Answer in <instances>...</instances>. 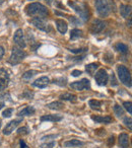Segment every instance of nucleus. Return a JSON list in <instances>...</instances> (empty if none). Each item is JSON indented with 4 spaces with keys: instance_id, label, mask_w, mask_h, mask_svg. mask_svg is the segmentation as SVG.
Returning a JSON list of instances; mask_svg holds the SVG:
<instances>
[{
    "instance_id": "22",
    "label": "nucleus",
    "mask_w": 132,
    "mask_h": 148,
    "mask_svg": "<svg viewBox=\"0 0 132 148\" xmlns=\"http://www.w3.org/2000/svg\"><path fill=\"white\" fill-rule=\"evenodd\" d=\"M98 67H99V64L98 63H91L85 66V71H87L89 75H94L96 70L98 69Z\"/></svg>"
},
{
    "instance_id": "28",
    "label": "nucleus",
    "mask_w": 132,
    "mask_h": 148,
    "mask_svg": "<svg viewBox=\"0 0 132 148\" xmlns=\"http://www.w3.org/2000/svg\"><path fill=\"white\" fill-rule=\"evenodd\" d=\"M34 95H35V93H34L33 91L27 89V90L23 91V95H21V97H23V99H34Z\"/></svg>"
},
{
    "instance_id": "34",
    "label": "nucleus",
    "mask_w": 132,
    "mask_h": 148,
    "mask_svg": "<svg viewBox=\"0 0 132 148\" xmlns=\"http://www.w3.org/2000/svg\"><path fill=\"white\" fill-rule=\"evenodd\" d=\"M123 106H124V108H125V109L128 111V113H129V114H132L131 101H125V103H123Z\"/></svg>"
},
{
    "instance_id": "23",
    "label": "nucleus",
    "mask_w": 132,
    "mask_h": 148,
    "mask_svg": "<svg viewBox=\"0 0 132 148\" xmlns=\"http://www.w3.org/2000/svg\"><path fill=\"white\" fill-rule=\"evenodd\" d=\"M60 99H62V101H76V95H71V93H63V95H60L59 97Z\"/></svg>"
},
{
    "instance_id": "11",
    "label": "nucleus",
    "mask_w": 132,
    "mask_h": 148,
    "mask_svg": "<svg viewBox=\"0 0 132 148\" xmlns=\"http://www.w3.org/2000/svg\"><path fill=\"white\" fill-rule=\"evenodd\" d=\"M9 82V74L6 70L0 69V91L4 90Z\"/></svg>"
},
{
    "instance_id": "26",
    "label": "nucleus",
    "mask_w": 132,
    "mask_h": 148,
    "mask_svg": "<svg viewBox=\"0 0 132 148\" xmlns=\"http://www.w3.org/2000/svg\"><path fill=\"white\" fill-rule=\"evenodd\" d=\"M115 49L117 50L118 52H120V53H123V54H125V53H127V52H128V47L125 45V44H122V43L116 44Z\"/></svg>"
},
{
    "instance_id": "44",
    "label": "nucleus",
    "mask_w": 132,
    "mask_h": 148,
    "mask_svg": "<svg viewBox=\"0 0 132 148\" xmlns=\"http://www.w3.org/2000/svg\"><path fill=\"white\" fill-rule=\"evenodd\" d=\"M45 1H46V2H47L48 3V4H52V2H53V1H54V0H45Z\"/></svg>"
},
{
    "instance_id": "39",
    "label": "nucleus",
    "mask_w": 132,
    "mask_h": 148,
    "mask_svg": "<svg viewBox=\"0 0 132 148\" xmlns=\"http://www.w3.org/2000/svg\"><path fill=\"white\" fill-rule=\"evenodd\" d=\"M4 53H5L4 48H3L2 46H0V60L3 58V56H4Z\"/></svg>"
},
{
    "instance_id": "40",
    "label": "nucleus",
    "mask_w": 132,
    "mask_h": 148,
    "mask_svg": "<svg viewBox=\"0 0 132 148\" xmlns=\"http://www.w3.org/2000/svg\"><path fill=\"white\" fill-rule=\"evenodd\" d=\"M114 142H115V138H114V136H112V137L109 138V141H108V145L112 146L114 144Z\"/></svg>"
},
{
    "instance_id": "21",
    "label": "nucleus",
    "mask_w": 132,
    "mask_h": 148,
    "mask_svg": "<svg viewBox=\"0 0 132 148\" xmlns=\"http://www.w3.org/2000/svg\"><path fill=\"white\" fill-rule=\"evenodd\" d=\"M47 108L50 110H62L64 108V105L61 103V101H53V103H50L47 105Z\"/></svg>"
},
{
    "instance_id": "29",
    "label": "nucleus",
    "mask_w": 132,
    "mask_h": 148,
    "mask_svg": "<svg viewBox=\"0 0 132 148\" xmlns=\"http://www.w3.org/2000/svg\"><path fill=\"white\" fill-rule=\"evenodd\" d=\"M114 112H115V114L117 115V117H122V116L124 115V110H123V108L120 107V106H118V105L114 106Z\"/></svg>"
},
{
    "instance_id": "6",
    "label": "nucleus",
    "mask_w": 132,
    "mask_h": 148,
    "mask_svg": "<svg viewBox=\"0 0 132 148\" xmlns=\"http://www.w3.org/2000/svg\"><path fill=\"white\" fill-rule=\"evenodd\" d=\"M32 25H35L37 29H41L43 32H49L50 31V27L48 25V23L45 21L43 16H37V17H34L33 19L31 21Z\"/></svg>"
},
{
    "instance_id": "18",
    "label": "nucleus",
    "mask_w": 132,
    "mask_h": 148,
    "mask_svg": "<svg viewBox=\"0 0 132 148\" xmlns=\"http://www.w3.org/2000/svg\"><path fill=\"white\" fill-rule=\"evenodd\" d=\"M91 119L96 123H102V124H110L112 122V118L107 116V117H101V116H91Z\"/></svg>"
},
{
    "instance_id": "15",
    "label": "nucleus",
    "mask_w": 132,
    "mask_h": 148,
    "mask_svg": "<svg viewBox=\"0 0 132 148\" xmlns=\"http://www.w3.org/2000/svg\"><path fill=\"white\" fill-rule=\"evenodd\" d=\"M119 146L121 148L129 147V136L125 133L120 134L119 136Z\"/></svg>"
},
{
    "instance_id": "42",
    "label": "nucleus",
    "mask_w": 132,
    "mask_h": 148,
    "mask_svg": "<svg viewBox=\"0 0 132 148\" xmlns=\"http://www.w3.org/2000/svg\"><path fill=\"white\" fill-rule=\"evenodd\" d=\"M19 144H21V148H28V146L25 145L23 140H21V141H19Z\"/></svg>"
},
{
    "instance_id": "8",
    "label": "nucleus",
    "mask_w": 132,
    "mask_h": 148,
    "mask_svg": "<svg viewBox=\"0 0 132 148\" xmlns=\"http://www.w3.org/2000/svg\"><path fill=\"white\" fill-rule=\"evenodd\" d=\"M70 87L74 90L82 91L85 89L91 88V82L87 78H83L80 81H74V82L70 83Z\"/></svg>"
},
{
    "instance_id": "14",
    "label": "nucleus",
    "mask_w": 132,
    "mask_h": 148,
    "mask_svg": "<svg viewBox=\"0 0 132 148\" xmlns=\"http://www.w3.org/2000/svg\"><path fill=\"white\" fill-rule=\"evenodd\" d=\"M63 119V117L60 115H45L41 117V122H59Z\"/></svg>"
},
{
    "instance_id": "38",
    "label": "nucleus",
    "mask_w": 132,
    "mask_h": 148,
    "mask_svg": "<svg viewBox=\"0 0 132 148\" xmlns=\"http://www.w3.org/2000/svg\"><path fill=\"white\" fill-rule=\"evenodd\" d=\"M87 50V48H85V49H72V50H70L72 53H81V52H83V51H85Z\"/></svg>"
},
{
    "instance_id": "7",
    "label": "nucleus",
    "mask_w": 132,
    "mask_h": 148,
    "mask_svg": "<svg viewBox=\"0 0 132 148\" xmlns=\"http://www.w3.org/2000/svg\"><path fill=\"white\" fill-rule=\"evenodd\" d=\"M95 80L98 85H100V86H105L108 83V80H109V75H108L107 71H106L105 69H100L99 71L96 73Z\"/></svg>"
},
{
    "instance_id": "12",
    "label": "nucleus",
    "mask_w": 132,
    "mask_h": 148,
    "mask_svg": "<svg viewBox=\"0 0 132 148\" xmlns=\"http://www.w3.org/2000/svg\"><path fill=\"white\" fill-rule=\"evenodd\" d=\"M21 122H23V119L14 120V121L9 122V123L5 126L4 129H3V134H4V135H9V134H11L14 131L15 128L19 125V123H21Z\"/></svg>"
},
{
    "instance_id": "2",
    "label": "nucleus",
    "mask_w": 132,
    "mask_h": 148,
    "mask_svg": "<svg viewBox=\"0 0 132 148\" xmlns=\"http://www.w3.org/2000/svg\"><path fill=\"white\" fill-rule=\"evenodd\" d=\"M69 6L72 9H74V11H76L79 14V16L83 19V21H87L89 19V8L85 3H79L75 2V1H69L68 2Z\"/></svg>"
},
{
    "instance_id": "37",
    "label": "nucleus",
    "mask_w": 132,
    "mask_h": 148,
    "mask_svg": "<svg viewBox=\"0 0 132 148\" xmlns=\"http://www.w3.org/2000/svg\"><path fill=\"white\" fill-rule=\"evenodd\" d=\"M71 74H72V76L77 77V76H79V75H81V74H82V72H81L80 70H73Z\"/></svg>"
},
{
    "instance_id": "10",
    "label": "nucleus",
    "mask_w": 132,
    "mask_h": 148,
    "mask_svg": "<svg viewBox=\"0 0 132 148\" xmlns=\"http://www.w3.org/2000/svg\"><path fill=\"white\" fill-rule=\"evenodd\" d=\"M13 41L14 43L19 46L21 49H23L25 48L27 44H25V37H23V29H19L16 32L14 33V37H13Z\"/></svg>"
},
{
    "instance_id": "32",
    "label": "nucleus",
    "mask_w": 132,
    "mask_h": 148,
    "mask_svg": "<svg viewBox=\"0 0 132 148\" xmlns=\"http://www.w3.org/2000/svg\"><path fill=\"white\" fill-rule=\"evenodd\" d=\"M12 113H13L12 109H6L5 111H3L2 116H3V118H9V117H11Z\"/></svg>"
},
{
    "instance_id": "30",
    "label": "nucleus",
    "mask_w": 132,
    "mask_h": 148,
    "mask_svg": "<svg viewBox=\"0 0 132 148\" xmlns=\"http://www.w3.org/2000/svg\"><path fill=\"white\" fill-rule=\"evenodd\" d=\"M55 84H58V85H60V86H65L66 84H67V80H66V78H63V77H60V78H56V79H54V81H53Z\"/></svg>"
},
{
    "instance_id": "9",
    "label": "nucleus",
    "mask_w": 132,
    "mask_h": 148,
    "mask_svg": "<svg viewBox=\"0 0 132 148\" xmlns=\"http://www.w3.org/2000/svg\"><path fill=\"white\" fill-rule=\"evenodd\" d=\"M106 27V23L103 21H100V19H96V21H93V23L91 25V27H89V31H91V34L96 35V34H99L103 31Z\"/></svg>"
},
{
    "instance_id": "24",
    "label": "nucleus",
    "mask_w": 132,
    "mask_h": 148,
    "mask_svg": "<svg viewBox=\"0 0 132 148\" xmlns=\"http://www.w3.org/2000/svg\"><path fill=\"white\" fill-rule=\"evenodd\" d=\"M89 105L91 109L97 110V111H100L102 107V103L100 101H97V99H91V101H89Z\"/></svg>"
},
{
    "instance_id": "4",
    "label": "nucleus",
    "mask_w": 132,
    "mask_h": 148,
    "mask_svg": "<svg viewBox=\"0 0 132 148\" xmlns=\"http://www.w3.org/2000/svg\"><path fill=\"white\" fill-rule=\"evenodd\" d=\"M25 57H27V53L23 50H21V48H13L8 62L12 65H16V64L21 63Z\"/></svg>"
},
{
    "instance_id": "27",
    "label": "nucleus",
    "mask_w": 132,
    "mask_h": 148,
    "mask_svg": "<svg viewBox=\"0 0 132 148\" xmlns=\"http://www.w3.org/2000/svg\"><path fill=\"white\" fill-rule=\"evenodd\" d=\"M79 37H82V31L80 29H74L71 31L70 33V39L71 40H74L76 38H79Z\"/></svg>"
},
{
    "instance_id": "45",
    "label": "nucleus",
    "mask_w": 132,
    "mask_h": 148,
    "mask_svg": "<svg viewBox=\"0 0 132 148\" xmlns=\"http://www.w3.org/2000/svg\"><path fill=\"white\" fill-rule=\"evenodd\" d=\"M0 128H1V120H0Z\"/></svg>"
},
{
    "instance_id": "5",
    "label": "nucleus",
    "mask_w": 132,
    "mask_h": 148,
    "mask_svg": "<svg viewBox=\"0 0 132 148\" xmlns=\"http://www.w3.org/2000/svg\"><path fill=\"white\" fill-rule=\"evenodd\" d=\"M95 3H96V8H97V11L100 16L106 17L109 15L110 7L107 0H95Z\"/></svg>"
},
{
    "instance_id": "47",
    "label": "nucleus",
    "mask_w": 132,
    "mask_h": 148,
    "mask_svg": "<svg viewBox=\"0 0 132 148\" xmlns=\"http://www.w3.org/2000/svg\"><path fill=\"white\" fill-rule=\"evenodd\" d=\"M30 1H33V0H30Z\"/></svg>"
},
{
    "instance_id": "13",
    "label": "nucleus",
    "mask_w": 132,
    "mask_h": 148,
    "mask_svg": "<svg viewBox=\"0 0 132 148\" xmlns=\"http://www.w3.org/2000/svg\"><path fill=\"white\" fill-rule=\"evenodd\" d=\"M50 83V79L47 76H42L38 78L33 82V86L38 87V88H45L48 84Z\"/></svg>"
},
{
    "instance_id": "19",
    "label": "nucleus",
    "mask_w": 132,
    "mask_h": 148,
    "mask_svg": "<svg viewBox=\"0 0 132 148\" xmlns=\"http://www.w3.org/2000/svg\"><path fill=\"white\" fill-rule=\"evenodd\" d=\"M120 13L123 17H128L131 13V6L130 5H124L122 4L120 6Z\"/></svg>"
},
{
    "instance_id": "48",
    "label": "nucleus",
    "mask_w": 132,
    "mask_h": 148,
    "mask_svg": "<svg viewBox=\"0 0 132 148\" xmlns=\"http://www.w3.org/2000/svg\"><path fill=\"white\" fill-rule=\"evenodd\" d=\"M96 148H100V147H96Z\"/></svg>"
},
{
    "instance_id": "35",
    "label": "nucleus",
    "mask_w": 132,
    "mask_h": 148,
    "mask_svg": "<svg viewBox=\"0 0 132 148\" xmlns=\"http://www.w3.org/2000/svg\"><path fill=\"white\" fill-rule=\"evenodd\" d=\"M123 122H124V124H125V125L127 126L130 130H131V118H128V117L124 118Z\"/></svg>"
},
{
    "instance_id": "25",
    "label": "nucleus",
    "mask_w": 132,
    "mask_h": 148,
    "mask_svg": "<svg viewBox=\"0 0 132 148\" xmlns=\"http://www.w3.org/2000/svg\"><path fill=\"white\" fill-rule=\"evenodd\" d=\"M37 73H38V71H36V70H29V71L25 72V73L23 74V80H30V79L33 78Z\"/></svg>"
},
{
    "instance_id": "3",
    "label": "nucleus",
    "mask_w": 132,
    "mask_h": 148,
    "mask_svg": "<svg viewBox=\"0 0 132 148\" xmlns=\"http://www.w3.org/2000/svg\"><path fill=\"white\" fill-rule=\"evenodd\" d=\"M117 71H118V76H119L121 82L123 84H125L126 86L131 87V75H130V72L127 69V67L123 65H120L118 66Z\"/></svg>"
},
{
    "instance_id": "16",
    "label": "nucleus",
    "mask_w": 132,
    "mask_h": 148,
    "mask_svg": "<svg viewBox=\"0 0 132 148\" xmlns=\"http://www.w3.org/2000/svg\"><path fill=\"white\" fill-rule=\"evenodd\" d=\"M55 23H56V27H57V29L59 31V33L64 35V34L67 32V29H68V25H67L66 21H64L63 19H57Z\"/></svg>"
},
{
    "instance_id": "41",
    "label": "nucleus",
    "mask_w": 132,
    "mask_h": 148,
    "mask_svg": "<svg viewBox=\"0 0 132 148\" xmlns=\"http://www.w3.org/2000/svg\"><path fill=\"white\" fill-rule=\"evenodd\" d=\"M68 18H69V21H72V23H79V21H76V18H75L74 16H69Z\"/></svg>"
},
{
    "instance_id": "43",
    "label": "nucleus",
    "mask_w": 132,
    "mask_h": 148,
    "mask_svg": "<svg viewBox=\"0 0 132 148\" xmlns=\"http://www.w3.org/2000/svg\"><path fill=\"white\" fill-rule=\"evenodd\" d=\"M3 107H4V103H3V101H1V99H0V110L2 109Z\"/></svg>"
},
{
    "instance_id": "17",
    "label": "nucleus",
    "mask_w": 132,
    "mask_h": 148,
    "mask_svg": "<svg viewBox=\"0 0 132 148\" xmlns=\"http://www.w3.org/2000/svg\"><path fill=\"white\" fill-rule=\"evenodd\" d=\"M35 113H36L35 108L32 107V106H29V107L23 109L21 112H19V114H17V115H19V117H25V116H32V115H34Z\"/></svg>"
},
{
    "instance_id": "31",
    "label": "nucleus",
    "mask_w": 132,
    "mask_h": 148,
    "mask_svg": "<svg viewBox=\"0 0 132 148\" xmlns=\"http://www.w3.org/2000/svg\"><path fill=\"white\" fill-rule=\"evenodd\" d=\"M55 141L47 142V143H43L41 145V148H54L55 147Z\"/></svg>"
},
{
    "instance_id": "1",
    "label": "nucleus",
    "mask_w": 132,
    "mask_h": 148,
    "mask_svg": "<svg viewBox=\"0 0 132 148\" xmlns=\"http://www.w3.org/2000/svg\"><path fill=\"white\" fill-rule=\"evenodd\" d=\"M25 12L30 16L38 15V16L45 17L46 15H48V9L45 5L41 3H31L25 7Z\"/></svg>"
},
{
    "instance_id": "36",
    "label": "nucleus",
    "mask_w": 132,
    "mask_h": 148,
    "mask_svg": "<svg viewBox=\"0 0 132 148\" xmlns=\"http://www.w3.org/2000/svg\"><path fill=\"white\" fill-rule=\"evenodd\" d=\"M111 84H112V86H117L118 85V82L115 78V74H114L113 72H112V76H111Z\"/></svg>"
},
{
    "instance_id": "33",
    "label": "nucleus",
    "mask_w": 132,
    "mask_h": 148,
    "mask_svg": "<svg viewBox=\"0 0 132 148\" xmlns=\"http://www.w3.org/2000/svg\"><path fill=\"white\" fill-rule=\"evenodd\" d=\"M17 134H19V135H27V134H29V131H28V128H27V127L19 128V129L17 130Z\"/></svg>"
},
{
    "instance_id": "46",
    "label": "nucleus",
    "mask_w": 132,
    "mask_h": 148,
    "mask_svg": "<svg viewBox=\"0 0 132 148\" xmlns=\"http://www.w3.org/2000/svg\"><path fill=\"white\" fill-rule=\"evenodd\" d=\"M0 146H1V141H0Z\"/></svg>"
},
{
    "instance_id": "20",
    "label": "nucleus",
    "mask_w": 132,
    "mask_h": 148,
    "mask_svg": "<svg viewBox=\"0 0 132 148\" xmlns=\"http://www.w3.org/2000/svg\"><path fill=\"white\" fill-rule=\"evenodd\" d=\"M83 145V142L79 141L77 139H72V140H69V141H66L64 143V146L65 147H77V146H81Z\"/></svg>"
}]
</instances>
